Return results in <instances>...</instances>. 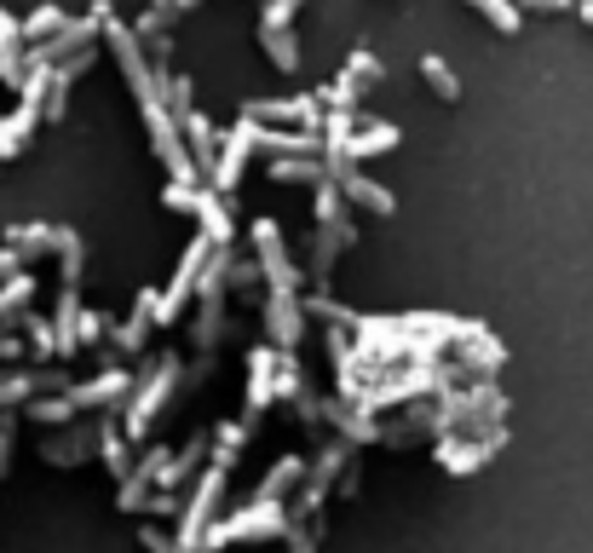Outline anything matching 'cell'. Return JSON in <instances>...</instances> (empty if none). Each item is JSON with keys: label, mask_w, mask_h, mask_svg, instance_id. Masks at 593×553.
Returning a JSON list of instances; mask_svg holds the SVG:
<instances>
[{"label": "cell", "mask_w": 593, "mask_h": 553, "mask_svg": "<svg viewBox=\"0 0 593 553\" xmlns=\"http://www.w3.org/2000/svg\"><path fill=\"white\" fill-rule=\"evenodd\" d=\"M380 75H386V70H380L375 52H352V58H346V75H340V81H346L352 93H370V87H380Z\"/></svg>", "instance_id": "cell-22"}, {"label": "cell", "mask_w": 593, "mask_h": 553, "mask_svg": "<svg viewBox=\"0 0 593 553\" xmlns=\"http://www.w3.org/2000/svg\"><path fill=\"white\" fill-rule=\"evenodd\" d=\"M179 133H185V151L196 156V173L214 179V161H219V133H214V121L191 110V116H179Z\"/></svg>", "instance_id": "cell-14"}, {"label": "cell", "mask_w": 593, "mask_h": 553, "mask_svg": "<svg viewBox=\"0 0 593 553\" xmlns=\"http://www.w3.org/2000/svg\"><path fill=\"white\" fill-rule=\"evenodd\" d=\"M150 7H168V12H173V0H150Z\"/></svg>", "instance_id": "cell-45"}, {"label": "cell", "mask_w": 593, "mask_h": 553, "mask_svg": "<svg viewBox=\"0 0 593 553\" xmlns=\"http://www.w3.org/2000/svg\"><path fill=\"white\" fill-rule=\"evenodd\" d=\"M150 329H156V294H138L133 317H128V323H121V329H116V346H128V352H138Z\"/></svg>", "instance_id": "cell-18"}, {"label": "cell", "mask_w": 593, "mask_h": 553, "mask_svg": "<svg viewBox=\"0 0 593 553\" xmlns=\"http://www.w3.org/2000/svg\"><path fill=\"white\" fill-rule=\"evenodd\" d=\"M259 40H265V58H271L282 75L300 70V52H294V35H289V29H271V35H259Z\"/></svg>", "instance_id": "cell-29"}, {"label": "cell", "mask_w": 593, "mask_h": 553, "mask_svg": "<svg viewBox=\"0 0 593 553\" xmlns=\"http://www.w3.org/2000/svg\"><path fill=\"white\" fill-rule=\"evenodd\" d=\"M249 156H254V121H237V128L219 139V161H214V179H208V184H219V196L237 191V179H242V168H249Z\"/></svg>", "instance_id": "cell-8"}, {"label": "cell", "mask_w": 593, "mask_h": 553, "mask_svg": "<svg viewBox=\"0 0 593 553\" xmlns=\"http://www.w3.org/2000/svg\"><path fill=\"white\" fill-rule=\"evenodd\" d=\"M501 449V433H484L479 444H461V438H444L438 444V461H444V473H456V479H467V473H479V467L489 461Z\"/></svg>", "instance_id": "cell-9"}, {"label": "cell", "mask_w": 593, "mask_h": 553, "mask_svg": "<svg viewBox=\"0 0 593 553\" xmlns=\"http://www.w3.org/2000/svg\"><path fill=\"white\" fill-rule=\"evenodd\" d=\"M467 346V358H473V375H496V369H501V346H489V335H473V340H461Z\"/></svg>", "instance_id": "cell-31"}, {"label": "cell", "mask_w": 593, "mask_h": 553, "mask_svg": "<svg viewBox=\"0 0 593 553\" xmlns=\"http://www.w3.org/2000/svg\"><path fill=\"white\" fill-rule=\"evenodd\" d=\"M145 548L150 553H191V548H179L173 537H161V530H145Z\"/></svg>", "instance_id": "cell-39"}, {"label": "cell", "mask_w": 593, "mask_h": 553, "mask_svg": "<svg viewBox=\"0 0 593 553\" xmlns=\"http://www.w3.org/2000/svg\"><path fill=\"white\" fill-rule=\"evenodd\" d=\"M300 473H305V461H300V456L277 461V473H271V479H265V484L254 490V502H282V490H289V484H300Z\"/></svg>", "instance_id": "cell-28"}, {"label": "cell", "mask_w": 593, "mask_h": 553, "mask_svg": "<svg viewBox=\"0 0 593 553\" xmlns=\"http://www.w3.org/2000/svg\"><path fill=\"white\" fill-rule=\"evenodd\" d=\"M40 386H58V375H29V369H24V375H7V381H0V409H12V404L35 398Z\"/></svg>", "instance_id": "cell-25"}, {"label": "cell", "mask_w": 593, "mask_h": 553, "mask_svg": "<svg viewBox=\"0 0 593 553\" xmlns=\"http://www.w3.org/2000/svg\"><path fill=\"white\" fill-rule=\"evenodd\" d=\"M242 444H249V426H225V433H219V449H214V461H219V467H231Z\"/></svg>", "instance_id": "cell-35"}, {"label": "cell", "mask_w": 593, "mask_h": 553, "mask_svg": "<svg viewBox=\"0 0 593 553\" xmlns=\"http://www.w3.org/2000/svg\"><path fill=\"white\" fill-rule=\"evenodd\" d=\"M530 7H536V12H565L570 0H530Z\"/></svg>", "instance_id": "cell-41"}, {"label": "cell", "mask_w": 593, "mask_h": 553, "mask_svg": "<svg viewBox=\"0 0 593 553\" xmlns=\"http://www.w3.org/2000/svg\"><path fill=\"white\" fill-rule=\"evenodd\" d=\"M289 514H282L277 502H249L237 519H225L208 530V542H202V553H219V548H231V542H259V537H289Z\"/></svg>", "instance_id": "cell-1"}, {"label": "cell", "mask_w": 593, "mask_h": 553, "mask_svg": "<svg viewBox=\"0 0 593 553\" xmlns=\"http://www.w3.org/2000/svg\"><path fill=\"white\" fill-rule=\"evenodd\" d=\"M93 449H98V433H64V438L40 444V456H47L52 467H75V461H87Z\"/></svg>", "instance_id": "cell-17"}, {"label": "cell", "mask_w": 593, "mask_h": 553, "mask_svg": "<svg viewBox=\"0 0 593 553\" xmlns=\"http://www.w3.org/2000/svg\"><path fill=\"white\" fill-rule=\"evenodd\" d=\"M335 184H340V196L352 202V208H370V214H392L398 202H392V191H386L380 179H370V173H358V168H346V173H335Z\"/></svg>", "instance_id": "cell-10"}, {"label": "cell", "mask_w": 593, "mask_h": 553, "mask_svg": "<svg viewBox=\"0 0 593 553\" xmlns=\"http://www.w3.org/2000/svg\"><path fill=\"white\" fill-rule=\"evenodd\" d=\"M133 386V375L128 369H105L98 381H87V386H70V404H75V416L81 409H105V404H116L121 393Z\"/></svg>", "instance_id": "cell-15"}, {"label": "cell", "mask_w": 593, "mask_h": 553, "mask_svg": "<svg viewBox=\"0 0 593 553\" xmlns=\"http://www.w3.org/2000/svg\"><path fill=\"white\" fill-rule=\"evenodd\" d=\"M17 352H24V346H17L12 335H7V340H0V358H17Z\"/></svg>", "instance_id": "cell-42"}, {"label": "cell", "mask_w": 593, "mask_h": 553, "mask_svg": "<svg viewBox=\"0 0 593 553\" xmlns=\"http://www.w3.org/2000/svg\"><path fill=\"white\" fill-rule=\"evenodd\" d=\"M7 272H24V249H12V242L0 249V277H7Z\"/></svg>", "instance_id": "cell-40"}, {"label": "cell", "mask_w": 593, "mask_h": 553, "mask_svg": "<svg viewBox=\"0 0 593 553\" xmlns=\"http://www.w3.org/2000/svg\"><path fill=\"white\" fill-rule=\"evenodd\" d=\"M265 323H271V340L282 346V352H289V346L300 340V329H305L294 289H271V294H265Z\"/></svg>", "instance_id": "cell-11"}, {"label": "cell", "mask_w": 593, "mask_h": 553, "mask_svg": "<svg viewBox=\"0 0 593 553\" xmlns=\"http://www.w3.org/2000/svg\"><path fill=\"white\" fill-rule=\"evenodd\" d=\"M208 254H214L208 237H196L191 249H185V260H179V272L168 282V294H156V323H173L179 312H185V300L196 294V277H202V265H208Z\"/></svg>", "instance_id": "cell-5"}, {"label": "cell", "mask_w": 593, "mask_h": 553, "mask_svg": "<svg viewBox=\"0 0 593 553\" xmlns=\"http://www.w3.org/2000/svg\"><path fill=\"white\" fill-rule=\"evenodd\" d=\"M24 416L40 421V426H70V421H75V404H70V398H35Z\"/></svg>", "instance_id": "cell-30"}, {"label": "cell", "mask_w": 593, "mask_h": 553, "mask_svg": "<svg viewBox=\"0 0 593 553\" xmlns=\"http://www.w3.org/2000/svg\"><path fill=\"white\" fill-rule=\"evenodd\" d=\"M271 179H277V184H294V179L323 184V179H329V168H323L317 156H277V161H271Z\"/></svg>", "instance_id": "cell-19"}, {"label": "cell", "mask_w": 593, "mask_h": 553, "mask_svg": "<svg viewBox=\"0 0 593 553\" xmlns=\"http://www.w3.org/2000/svg\"><path fill=\"white\" fill-rule=\"evenodd\" d=\"M161 202H168V208H179V214H196V208H202V191H196V184H168V191H161Z\"/></svg>", "instance_id": "cell-36"}, {"label": "cell", "mask_w": 593, "mask_h": 553, "mask_svg": "<svg viewBox=\"0 0 593 553\" xmlns=\"http://www.w3.org/2000/svg\"><path fill=\"white\" fill-rule=\"evenodd\" d=\"M29 294H35V277H24V272H12V282H7V289H0V317L24 312V305H29Z\"/></svg>", "instance_id": "cell-32"}, {"label": "cell", "mask_w": 593, "mask_h": 553, "mask_svg": "<svg viewBox=\"0 0 593 553\" xmlns=\"http://www.w3.org/2000/svg\"><path fill=\"white\" fill-rule=\"evenodd\" d=\"M467 7H473L484 24H496L501 35H519L524 29V12L513 7V0H467Z\"/></svg>", "instance_id": "cell-21"}, {"label": "cell", "mask_w": 593, "mask_h": 553, "mask_svg": "<svg viewBox=\"0 0 593 553\" xmlns=\"http://www.w3.org/2000/svg\"><path fill=\"white\" fill-rule=\"evenodd\" d=\"M98 335H105V317H98V312H75V346H87Z\"/></svg>", "instance_id": "cell-37"}, {"label": "cell", "mask_w": 593, "mask_h": 553, "mask_svg": "<svg viewBox=\"0 0 593 553\" xmlns=\"http://www.w3.org/2000/svg\"><path fill=\"white\" fill-rule=\"evenodd\" d=\"M105 47L116 52V64H121V75H128V87H133L138 105H145V98H161V81H156V70L145 64V40H138V29L121 24L116 12L105 17Z\"/></svg>", "instance_id": "cell-3"}, {"label": "cell", "mask_w": 593, "mask_h": 553, "mask_svg": "<svg viewBox=\"0 0 593 553\" xmlns=\"http://www.w3.org/2000/svg\"><path fill=\"white\" fill-rule=\"evenodd\" d=\"M150 467H138V473L133 479H121V496H116V507H121V514H145V507H150Z\"/></svg>", "instance_id": "cell-27"}, {"label": "cell", "mask_w": 593, "mask_h": 553, "mask_svg": "<svg viewBox=\"0 0 593 553\" xmlns=\"http://www.w3.org/2000/svg\"><path fill=\"white\" fill-rule=\"evenodd\" d=\"M225 479H231V467H219V461L202 467L196 496H191L185 514H179V548L202 553V542H208V530H214V514H219V496H225Z\"/></svg>", "instance_id": "cell-2"}, {"label": "cell", "mask_w": 593, "mask_h": 553, "mask_svg": "<svg viewBox=\"0 0 593 553\" xmlns=\"http://www.w3.org/2000/svg\"><path fill=\"white\" fill-rule=\"evenodd\" d=\"M64 24H70V17H64V7H40V12H29L17 29H24V47H40V40H47V35H58Z\"/></svg>", "instance_id": "cell-23"}, {"label": "cell", "mask_w": 593, "mask_h": 553, "mask_svg": "<svg viewBox=\"0 0 593 553\" xmlns=\"http://www.w3.org/2000/svg\"><path fill=\"white\" fill-rule=\"evenodd\" d=\"M249 231H254V254H259V272L271 277V289H300V272H294L289 249H282V225L259 214Z\"/></svg>", "instance_id": "cell-7"}, {"label": "cell", "mask_w": 593, "mask_h": 553, "mask_svg": "<svg viewBox=\"0 0 593 553\" xmlns=\"http://www.w3.org/2000/svg\"><path fill=\"white\" fill-rule=\"evenodd\" d=\"M24 329H29V346H35L40 358H52V352H58V335H52V323H47V317H24Z\"/></svg>", "instance_id": "cell-34"}, {"label": "cell", "mask_w": 593, "mask_h": 553, "mask_svg": "<svg viewBox=\"0 0 593 553\" xmlns=\"http://www.w3.org/2000/svg\"><path fill=\"white\" fill-rule=\"evenodd\" d=\"M249 369H254V375H249V409L259 416V409L277 398V352H271V346H254Z\"/></svg>", "instance_id": "cell-16"}, {"label": "cell", "mask_w": 593, "mask_h": 553, "mask_svg": "<svg viewBox=\"0 0 593 553\" xmlns=\"http://www.w3.org/2000/svg\"><path fill=\"white\" fill-rule=\"evenodd\" d=\"M196 461H202V438H191L185 449H179V461H173V456H161V461H156V484H185Z\"/></svg>", "instance_id": "cell-24"}, {"label": "cell", "mask_w": 593, "mask_h": 553, "mask_svg": "<svg viewBox=\"0 0 593 553\" xmlns=\"http://www.w3.org/2000/svg\"><path fill=\"white\" fill-rule=\"evenodd\" d=\"M294 12H300V0H271V7H265V17H259V35L289 29V24H294Z\"/></svg>", "instance_id": "cell-33"}, {"label": "cell", "mask_w": 593, "mask_h": 553, "mask_svg": "<svg viewBox=\"0 0 593 553\" xmlns=\"http://www.w3.org/2000/svg\"><path fill=\"white\" fill-rule=\"evenodd\" d=\"M202 7V0H173V12H196Z\"/></svg>", "instance_id": "cell-44"}, {"label": "cell", "mask_w": 593, "mask_h": 553, "mask_svg": "<svg viewBox=\"0 0 593 553\" xmlns=\"http://www.w3.org/2000/svg\"><path fill=\"white\" fill-rule=\"evenodd\" d=\"M29 75V47H24V29H17L12 12H0V81L7 87H24Z\"/></svg>", "instance_id": "cell-12"}, {"label": "cell", "mask_w": 593, "mask_h": 553, "mask_svg": "<svg viewBox=\"0 0 593 553\" xmlns=\"http://www.w3.org/2000/svg\"><path fill=\"white\" fill-rule=\"evenodd\" d=\"M421 75L433 81V93L444 98V105H456V98H461V81H456V70H449L438 52H426V58H421Z\"/></svg>", "instance_id": "cell-26"}, {"label": "cell", "mask_w": 593, "mask_h": 553, "mask_svg": "<svg viewBox=\"0 0 593 553\" xmlns=\"http://www.w3.org/2000/svg\"><path fill=\"white\" fill-rule=\"evenodd\" d=\"M577 12H582V24H593V0H577Z\"/></svg>", "instance_id": "cell-43"}, {"label": "cell", "mask_w": 593, "mask_h": 553, "mask_svg": "<svg viewBox=\"0 0 593 553\" xmlns=\"http://www.w3.org/2000/svg\"><path fill=\"white\" fill-rule=\"evenodd\" d=\"M12 416H0V479H7V467H12Z\"/></svg>", "instance_id": "cell-38"}, {"label": "cell", "mask_w": 593, "mask_h": 553, "mask_svg": "<svg viewBox=\"0 0 593 553\" xmlns=\"http://www.w3.org/2000/svg\"><path fill=\"white\" fill-rule=\"evenodd\" d=\"M173 386H179V358H161V363H156V375L138 386V398L128 404V416H121V421H128V438H133V444L150 433V421L161 416V404L173 398Z\"/></svg>", "instance_id": "cell-4"}, {"label": "cell", "mask_w": 593, "mask_h": 553, "mask_svg": "<svg viewBox=\"0 0 593 553\" xmlns=\"http://www.w3.org/2000/svg\"><path fill=\"white\" fill-rule=\"evenodd\" d=\"M242 121H259V128H317L323 133V105L312 93H300V98H254L249 110H242Z\"/></svg>", "instance_id": "cell-6"}, {"label": "cell", "mask_w": 593, "mask_h": 553, "mask_svg": "<svg viewBox=\"0 0 593 553\" xmlns=\"http://www.w3.org/2000/svg\"><path fill=\"white\" fill-rule=\"evenodd\" d=\"M35 128H40V105L17 98V110H12V116H0V161L24 156V151H29V139H35Z\"/></svg>", "instance_id": "cell-13"}, {"label": "cell", "mask_w": 593, "mask_h": 553, "mask_svg": "<svg viewBox=\"0 0 593 553\" xmlns=\"http://www.w3.org/2000/svg\"><path fill=\"white\" fill-rule=\"evenodd\" d=\"M202 237L214 242V249H225V242H231V214H225V202L214 196V191H202Z\"/></svg>", "instance_id": "cell-20"}]
</instances>
